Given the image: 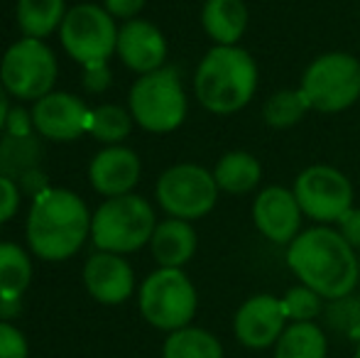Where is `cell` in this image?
Wrapping results in <instances>:
<instances>
[{"label": "cell", "mask_w": 360, "mask_h": 358, "mask_svg": "<svg viewBox=\"0 0 360 358\" xmlns=\"http://www.w3.org/2000/svg\"><path fill=\"white\" fill-rule=\"evenodd\" d=\"M287 265L323 300L353 295L358 287V253L328 226L302 231L287 245Z\"/></svg>", "instance_id": "obj_1"}, {"label": "cell", "mask_w": 360, "mask_h": 358, "mask_svg": "<svg viewBox=\"0 0 360 358\" xmlns=\"http://www.w3.org/2000/svg\"><path fill=\"white\" fill-rule=\"evenodd\" d=\"M91 219L84 199L69 189L49 186L32 201L27 216V243L42 260H67L91 234Z\"/></svg>", "instance_id": "obj_2"}, {"label": "cell", "mask_w": 360, "mask_h": 358, "mask_svg": "<svg viewBox=\"0 0 360 358\" xmlns=\"http://www.w3.org/2000/svg\"><path fill=\"white\" fill-rule=\"evenodd\" d=\"M257 91V64L243 47H221L206 52L194 77V94L206 110L231 115L245 108Z\"/></svg>", "instance_id": "obj_3"}, {"label": "cell", "mask_w": 360, "mask_h": 358, "mask_svg": "<svg viewBox=\"0 0 360 358\" xmlns=\"http://www.w3.org/2000/svg\"><path fill=\"white\" fill-rule=\"evenodd\" d=\"M157 219L147 199L123 194L105 199L91 219V238L105 253H133L152 241Z\"/></svg>", "instance_id": "obj_4"}, {"label": "cell", "mask_w": 360, "mask_h": 358, "mask_svg": "<svg viewBox=\"0 0 360 358\" xmlns=\"http://www.w3.org/2000/svg\"><path fill=\"white\" fill-rule=\"evenodd\" d=\"M130 115L140 128L150 133H172L186 118V94L179 72L162 67L143 74L130 89Z\"/></svg>", "instance_id": "obj_5"}, {"label": "cell", "mask_w": 360, "mask_h": 358, "mask_svg": "<svg viewBox=\"0 0 360 358\" xmlns=\"http://www.w3.org/2000/svg\"><path fill=\"white\" fill-rule=\"evenodd\" d=\"M299 89L319 113L351 108L360 98V62L346 52L321 54L307 67Z\"/></svg>", "instance_id": "obj_6"}, {"label": "cell", "mask_w": 360, "mask_h": 358, "mask_svg": "<svg viewBox=\"0 0 360 358\" xmlns=\"http://www.w3.org/2000/svg\"><path fill=\"white\" fill-rule=\"evenodd\" d=\"M199 297L181 268H160L140 287V312L155 329L179 331L196 314Z\"/></svg>", "instance_id": "obj_7"}, {"label": "cell", "mask_w": 360, "mask_h": 358, "mask_svg": "<svg viewBox=\"0 0 360 358\" xmlns=\"http://www.w3.org/2000/svg\"><path fill=\"white\" fill-rule=\"evenodd\" d=\"M0 82L5 91L20 101H39L52 94L57 82V57L34 37H22L10 44L0 62Z\"/></svg>", "instance_id": "obj_8"}, {"label": "cell", "mask_w": 360, "mask_h": 358, "mask_svg": "<svg viewBox=\"0 0 360 358\" xmlns=\"http://www.w3.org/2000/svg\"><path fill=\"white\" fill-rule=\"evenodd\" d=\"M59 37L69 57L84 67L108 62L118 47V27L113 18L105 13V8L91 3H81L67 10Z\"/></svg>", "instance_id": "obj_9"}, {"label": "cell", "mask_w": 360, "mask_h": 358, "mask_svg": "<svg viewBox=\"0 0 360 358\" xmlns=\"http://www.w3.org/2000/svg\"><path fill=\"white\" fill-rule=\"evenodd\" d=\"M218 191L214 172L189 162L165 170L157 179V201L169 219H204L216 206Z\"/></svg>", "instance_id": "obj_10"}, {"label": "cell", "mask_w": 360, "mask_h": 358, "mask_svg": "<svg viewBox=\"0 0 360 358\" xmlns=\"http://www.w3.org/2000/svg\"><path fill=\"white\" fill-rule=\"evenodd\" d=\"M302 214L319 224H338L353 209V186L341 170L331 165H311L294 181Z\"/></svg>", "instance_id": "obj_11"}, {"label": "cell", "mask_w": 360, "mask_h": 358, "mask_svg": "<svg viewBox=\"0 0 360 358\" xmlns=\"http://www.w3.org/2000/svg\"><path fill=\"white\" fill-rule=\"evenodd\" d=\"M287 329V314L282 300L275 295H255L243 302L233 317V334L245 349L262 351L277 344Z\"/></svg>", "instance_id": "obj_12"}, {"label": "cell", "mask_w": 360, "mask_h": 358, "mask_svg": "<svg viewBox=\"0 0 360 358\" xmlns=\"http://www.w3.org/2000/svg\"><path fill=\"white\" fill-rule=\"evenodd\" d=\"M32 120L34 130L42 138L54 140V143H69V140L89 133L91 110L76 96L64 94V91H52V94L34 101Z\"/></svg>", "instance_id": "obj_13"}, {"label": "cell", "mask_w": 360, "mask_h": 358, "mask_svg": "<svg viewBox=\"0 0 360 358\" xmlns=\"http://www.w3.org/2000/svg\"><path fill=\"white\" fill-rule=\"evenodd\" d=\"M252 221L267 241L289 245L302 234V206L292 189L265 186L252 201Z\"/></svg>", "instance_id": "obj_14"}, {"label": "cell", "mask_w": 360, "mask_h": 358, "mask_svg": "<svg viewBox=\"0 0 360 358\" xmlns=\"http://www.w3.org/2000/svg\"><path fill=\"white\" fill-rule=\"evenodd\" d=\"M86 290L101 305H120L133 295L135 272L118 253H94L84 265Z\"/></svg>", "instance_id": "obj_15"}, {"label": "cell", "mask_w": 360, "mask_h": 358, "mask_svg": "<svg viewBox=\"0 0 360 358\" xmlns=\"http://www.w3.org/2000/svg\"><path fill=\"white\" fill-rule=\"evenodd\" d=\"M118 57L128 69L138 74H150L162 69L167 59V39L147 20H128L118 30Z\"/></svg>", "instance_id": "obj_16"}, {"label": "cell", "mask_w": 360, "mask_h": 358, "mask_svg": "<svg viewBox=\"0 0 360 358\" xmlns=\"http://www.w3.org/2000/svg\"><path fill=\"white\" fill-rule=\"evenodd\" d=\"M140 158L130 148H120V145H110V148L101 150L89 167V179L98 194L108 196H123L135 189L140 181Z\"/></svg>", "instance_id": "obj_17"}, {"label": "cell", "mask_w": 360, "mask_h": 358, "mask_svg": "<svg viewBox=\"0 0 360 358\" xmlns=\"http://www.w3.org/2000/svg\"><path fill=\"white\" fill-rule=\"evenodd\" d=\"M150 245L160 268H181L196 253V231L189 221L167 219L157 224Z\"/></svg>", "instance_id": "obj_18"}, {"label": "cell", "mask_w": 360, "mask_h": 358, "mask_svg": "<svg viewBox=\"0 0 360 358\" xmlns=\"http://www.w3.org/2000/svg\"><path fill=\"white\" fill-rule=\"evenodd\" d=\"M201 25L216 44L236 47L248 27V8L243 0H206Z\"/></svg>", "instance_id": "obj_19"}, {"label": "cell", "mask_w": 360, "mask_h": 358, "mask_svg": "<svg viewBox=\"0 0 360 358\" xmlns=\"http://www.w3.org/2000/svg\"><path fill=\"white\" fill-rule=\"evenodd\" d=\"M214 179L218 189L226 191V194H248L260 184L262 165L255 155L245 153V150H233V153H226L218 160Z\"/></svg>", "instance_id": "obj_20"}, {"label": "cell", "mask_w": 360, "mask_h": 358, "mask_svg": "<svg viewBox=\"0 0 360 358\" xmlns=\"http://www.w3.org/2000/svg\"><path fill=\"white\" fill-rule=\"evenodd\" d=\"M44 158V148L34 135L18 138V135L5 133L0 138V177L20 181L27 172L39 170Z\"/></svg>", "instance_id": "obj_21"}, {"label": "cell", "mask_w": 360, "mask_h": 358, "mask_svg": "<svg viewBox=\"0 0 360 358\" xmlns=\"http://www.w3.org/2000/svg\"><path fill=\"white\" fill-rule=\"evenodd\" d=\"M275 358H326V334L314 321H292L277 339Z\"/></svg>", "instance_id": "obj_22"}, {"label": "cell", "mask_w": 360, "mask_h": 358, "mask_svg": "<svg viewBox=\"0 0 360 358\" xmlns=\"http://www.w3.org/2000/svg\"><path fill=\"white\" fill-rule=\"evenodd\" d=\"M15 18L25 37L42 39L62 27L67 18V5L64 0H18Z\"/></svg>", "instance_id": "obj_23"}, {"label": "cell", "mask_w": 360, "mask_h": 358, "mask_svg": "<svg viewBox=\"0 0 360 358\" xmlns=\"http://www.w3.org/2000/svg\"><path fill=\"white\" fill-rule=\"evenodd\" d=\"M162 358H223V346L211 331L184 326L167 336Z\"/></svg>", "instance_id": "obj_24"}, {"label": "cell", "mask_w": 360, "mask_h": 358, "mask_svg": "<svg viewBox=\"0 0 360 358\" xmlns=\"http://www.w3.org/2000/svg\"><path fill=\"white\" fill-rule=\"evenodd\" d=\"M32 282V260L20 245L0 243V297L20 300Z\"/></svg>", "instance_id": "obj_25"}, {"label": "cell", "mask_w": 360, "mask_h": 358, "mask_svg": "<svg viewBox=\"0 0 360 358\" xmlns=\"http://www.w3.org/2000/svg\"><path fill=\"white\" fill-rule=\"evenodd\" d=\"M311 110L307 96L302 94V89H282L277 94H272L262 106V120L270 128H292L297 125L304 115Z\"/></svg>", "instance_id": "obj_26"}, {"label": "cell", "mask_w": 360, "mask_h": 358, "mask_svg": "<svg viewBox=\"0 0 360 358\" xmlns=\"http://www.w3.org/2000/svg\"><path fill=\"white\" fill-rule=\"evenodd\" d=\"M130 130H133V115L125 108H120V106L105 103L91 110L89 133L101 143L118 145L120 140L128 138Z\"/></svg>", "instance_id": "obj_27"}, {"label": "cell", "mask_w": 360, "mask_h": 358, "mask_svg": "<svg viewBox=\"0 0 360 358\" xmlns=\"http://www.w3.org/2000/svg\"><path fill=\"white\" fill-rule=\"evenodd\" d=\"M323 324L346 339H360V297L346 295L323 305Z\"/></svg>", "instance_id": "obj_28"}, {"label": "cell", "mask_w": 360, "mask_h": 358, "mask_svg": "<svg viewBox=\"0 0 360 358\" xmlns=\"http://www.w3.org/2000/svg\"><path fill=\"white\" fill-rule=\"evenodd\" d=\"M282 307H285L287 319L314 321L323 312V297L316 295L314 290H309L307 285H297L292 290H287V295L282 297Z\"/></svg>", "instance_id": "obj_29"}, {"label": "cell", "mask_w": 360, "mask_h": 358, "mask_svg": "<svg viewBox=\"0 0 360 358\" xmlns=\"http://www.w3.org/2000/svg\"><path fill=\"white\" fill-rule=\"evenodd\" d=\"M0 358H27V341L22 331L0 319Z\"/></svg>", "instance_id": "obj_30"}, {"label": "cell", "mask_w": 360, "mask_h": 358, "mask_svg": "<svg viewBox=\"0 0 360 358\" xmlns=\"http://www.w3.org/2000/svg\"><path fill=\"white\" fill-rule=\"evenodd\" d=\"M20 186L18 181L8 179V177H0V224L10 221L20 209Z\"/></svg>", "instance_id": "obj_31"}, {"label": "cell", "mask_w": 360, "mask_h": 358, "mask_svg": "<svg viewBox=\"0 0 360 358\" xmlns=\"http://www.w3.org/2000/svg\"><path fill=\"white\" fill-rule=\"evenodd\" d=\"M108 87H110L108 62L89 64V67H84V89L89 91V94H103Z\"/></svg>", "instance_id": "obj_32"}, {"label": "cell", "mask_w": 360, "mask_h": 358, "mask_svg": "<svg viewBox=\"0 0 360 358\" xmlns=\"http://www.w3.org/2000/svg\"><path fill=\"white\" fill-rule=\"evenodd\" d=\"M34 128V120H32V110H25V108H10L8 115V123H5V133L10 135H18V138H30Z\"/></svg>", "instance_id": "obj_33"}, {"label": "cell", "mask_w": 360, "mask_h": 358, "mask_svg": "<svg viewBox=\"0 0 360 358\" xmlns=\"http://www.w3.org/2000/svg\"><path fill=\"white\" fill-rule=\"evenodd\" d=\"M338 234L346 238L353 250H360V209H351L338 221Z\"/></svg>", "instance_id": "obj_34"}, {"label": "cell", "mask_w": 360, "mask_h": 358, "mask_svg": "<svg viewBox=\"0 0 360 358\" xmlns=\"http://www.w3.org/2000/svg\"><path fill=\"white\" fill-rule=\"evenodd\" d=\"M103 5L110 18L135 20V15L145 8V0H103Z\"/></svg>", "instance_id": "obj_35"}, {"label": "cell", "mask_w": 360, "mask_h": 358, "mask_svg": "<svg viewBox=\"0 0 360 358\" xmlns=\"http://www.w3.org/2000/svg\"><path fill=\"white\" fill-rule=\"evenodd\" d=\"M18 186L22 194H30L32 199H37L39 194H44V191L49 189V181H47V174L42 172V167H39V170H32V172L25 174V177L18 181Z\"/></svg>", "instance_id": "obj_36"}, {"label": "cell", "mask_w": 360, "mask_h": 358, "mask_svg": "<svg viewBox=\"0 0 360 358\" xmlns=\"http://www.w3.org/2000/svg\"><path fill=\"white\" fill-rule=\"evenodd\" d=\"M20 314V300H10V297H0V319L8 321Z\"/></svg>", "instance_id": "obj_37"}, {"label": "cell", "mask_w": 360, "mask_h": 358, "mask_svg": "<svg viewBox=\"0 0 360 358\" xmlns=\"http://www.w3.org/2000/svg\"><path fill=\"white\" fill-rule=\"evenodd\" d=\"M8 91H5L3 82H0V130L5 128V123H8V115H10V101H8Z\"/></svg>", "instance_id": "obj_38"}, {"label": "cell", "mask_w": 360, "mask_h": 358, "mask_svg": "<svg viewBox=\"0 0 360 358\" xmlns=\"http://www.w3.org/2000/svg\"><path fill=\"white\" fill-rule=\"evenodd\" d=\"M358 285H360V255H358Z\"/></svg>", "instance_id": "obj_39"}, {"label": "cell", "mask_w": 360, "mask_h": 358, "mask_svg": "<svg viewBox=\"0 0 360 358\" xmlns=\"http://www.w3.org/2000/svg\"><path fill=\"white\" fill-rule=\"evenodd\" d=\"M353 358H360V344H358V349H356V356H353Z\"/></svg>", "instance_id": "obj_40"}]
</instances>
